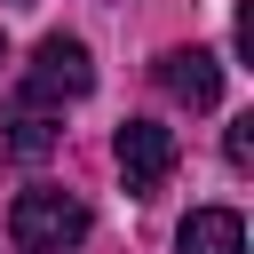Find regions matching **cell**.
Wrapping results in <instances>:
<instances>
[{
	"label": "cell",
	"instance_id": "6da1fadb",
	"mask_svg": "<svg viewBox=\"0 0 254 254\" xmlns=\"http://www.w3.org/2000/svg\"><path fill=\"white\" fill-rule=\"evenodd\" d=\"M87 87H95V56H87V40H71V32H48V40L32 48V71H24V103L56 111V103H79Z\"/></svg>",
	"mask_w": 254,
	"mask_h": 254
},
{
	"label": "cell",
	"instance_id": "52a82bcc",
	"mask_svg": "<svg viewBox=\"0 0 254 254\" xmlns=\"http://www.w3.org/2000/svg\"><path fill=\"white\" fill-rule=\"evenodd\" d=\"M222 151H230V167H254V111L230 119V143H222Z\"/></svg>",
	"mask_w": 254,
	"mask_h": 254
},
{
	"label": "cell",
	"instance_id": "7a4b0ae2",
	"mask_svg": "<svg viewBox=\"0 0 254 254\" xmlns=\"http://www.w3.org/2000/svg\"><path fill=\"white\" fill-rule=\"evenodd\" d=\"M8 230H16L24 254H71V246L87 238V206H79L71 190H24L16 214H8Z\"/></svg>",
	"mask_w": 254,
	"mask_h": 254
},
{
	"label": "cell",
	"instance_id": "3957f363",
	"mask_svg": "<svg viewBox=\"0 0 254 254\" xmlns=\"http://www.w3.org/2000/svg\"><path fill=\"white\" fill-rule=\"evenodd\" d=\"M111 151H119V175H127V190H135V198H151V190L175 175V159H183L175 127H159V119H127Z\"/></svg>",
	"mask_w": 254,
	"mask_h": 254
},
{
	"label": "cell",
	"instance_id": "8992f818",
	"mask_svg": "<svg viewBox=\"0 0 254 254\" xmlns=\"http://www.w3.org/2000/svg\"><path fill=\"white\" fill-rule=\"evenodd\" d=\"M56 135H64V127H56L40 103H24V95H16V111L0 119V159H48V151H56Z\"/></svg>",
	"mask_w": 254,
	"mask_h": 254
},
{
	"label": "cell",
	"instance_id": "5b68a950",
	"mask_svg": "<svg viewBox=\"0 0 254 254\" xmlns=\"http://www.w3.org/2000/svg\"><path fill=\"white\" fill-rule=\"evenodd\" d=\"M175 254H246V222L230 206H198L183 230H175Z\"/></svg>",
	"mask_w": 254,
	"mask_h": 254
},
{
	"label": "cell",
	"instance_id": "277c9868",
	"mask_svg": "<svg viewBox=\"0 0 254 254\" xmlns=\"http://www.w3.org/2000/svg\"><path fill=\"white\" fill-rule=\"evenodd\" d=\"M159 87H167L175 103H190V111H214V103H222V64H214L206 48H167V56H159Z\"/></svg>",
	"mask_w": 254,
	"mask_h": 254
}]
</instances>
